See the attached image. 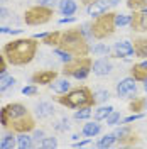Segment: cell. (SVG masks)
Instances as JSON below:
<instances>
[{"instance_id":"16","label":"cell","mask_w":147,"mask_h":149,"mask_svg":"<svg viewBox=\"0 0 147 149\" xmlns=\"http://www.w3.org/2000/svg\"><path fill=\"white\" fill-rule=\"evenodd\" d=\"M107 10H108V2H105V0H95L93 3L86 7L88 15H92V17H98L100 14L107 12Z\"/></svg>"},{"instance_id":"27","label":"cell","mask_w":147,"mask_h":149,"mask_svg":"<svg viewBox=\"0 0 147 149\" xmlns=\"http://www.w3.org/2000/svg\"><path fill=\"white\" fill-rule=\"evenodd\" d=\"M127 7L130 10H146L147 9V0H127Z\"/></svg>"},{"instance_id":"48","label":"cell","mask_w":147,"mask_h":149,"mask_svg":"<svg viewBox=\"0 0 147 149\" xmlns=\"http://www.w3.org/2000/svg\"><path fill=\"white\" fill-rule=\"evenodd\" d=\"M144 90H146V92H147V80H146V81H144Z\"/></svg>"},{"instance_id":"38","label":"cell","mask_w":147,"mask_h":149,"mask_svg":"<svg viewBox=\"0 0 147 149\" xmlns=\"http://www.w3.org/2000/svg\"><path fill=\"white\" fill-rule=\"evenodd\" d=\"M7 58H5V54L3 53H0V74H3L5 71H7Z\"/></svg>"},{"instance_id":"19","label":"cell","mask_w":147,"mask_h":149,"mask_svg":"<svg viewBox=\"0 0 147 149\" xmlns=\"http://www.w3.org/2000/svg\"><path fill=\"white\" fill-rule=\"evenodd\" d=\"M58 5H59V10H61L63 15H73L78 10V5H76L74 0H59Z\"/></svg>"},{"instance_id":"39","label":"cell","mask_w":147,"mask_h":149,"mask_svg":"<svg viewBox=\"0 0 147 149\" xmlns=\"http://www.w3.org/2000/svg\"><path fill=\"white\" fill-rule=\"evenodd\" d=\"M46 137V134H44V130H36L34 132V136H32V139H34V142L36 144H41V141Z\"/></svg>"},{"instance_id":"21","label":"cell","mask_w":147,"mask_h":149,"mask_svg":"<svg viewBox=\"0 0 147 149\" xmlns=\"http://www.w3.org/2000/svg\"><path fill=\"white\" fill-rule=\"evenodd\" d=\"M100 130H101V125L98 124V120L88 122V124L83 125V136H86V137H95L96 134H100Z\"/></svg>"},{"instance_id":"11","label":"cell","mask_w":147,"mask_h":149,"mask_svg":"<svg viewBox=\"0 0 147 149\" xmlns=\"http://www.w3.org/2000/svg\"><path fill=\"white\" fill-rule=\"evenodd\" d=\"M58 78V71L54 70H41L31 76V83L34 85H51Z\"/></svg>"},{"instance_id":"46","label":"cell","mask_w":147,"mask_h":149,"mask_svg":"<svg viewBox=\"0 0 147 149\" xmlns=\"http://www.w3.org/2000/svg\"><path fill=\"white\" fill-rule=\"evenodd\" d=\"M80 2H81V5H85V7H88V5H90V3H93L95 0H80Z\"/></svg>"},{"instance_id":"34","label":"cell","mask_w":147,"mask_h":149,"mask_svg":"<svg viewBox=\"0 0 147 149\" xmlns=\"http://www.w3.org/2000/svg\"><path fill=\"white\" fill-rule=\"evenodd\" d=\"M95 98H96V102H107L110 98V93L107 90H98V92H95Z\"/></svg>"},{"instance_id":"47","label":"cell","mask_w":147,"mask_h":149,"mask_svg":"<svg viewBox=\"0 0 147 149\" xmlns=\"http://www.w3.org/2000/svg\"><path fill=\"white\" fill-rule=\"evenodd\" d=\"M107 2H108V5L115 7V5H119V2H120V0H107Z\"/></svg>"},{"instance_id":"24","label":"cell","mask_w":147,"mask_h":149,"mask_svg":"<svg viewBox=\"0 0 147 149\" xmlns=\"http://www.w3.org/2000/svg\"><path fill=\"white\" fill-rule=\"evenodd\" d=\"M17 137H14V132H9L7 136H3L0 141V149H12L17 146Z\"/></svg>"},{"instance_id":"13","label":"cell","mask_w":147,"mask_h":149,"mask_svg":"<svg viewBox=\"0 0 147 149\" xmlns=\"http://www.w3.org/2000/svg\"><path fill=\"white\" fill-rule=\"evenodd\" d=\"M134 54V46L129 41H119L113 46V56L115 58H127Z\"/></svg>"},{"instance_id":"3","label":"cell","mask_w":147,"mask_h":149,"mask_svg":"<svg viewBox=\"0 0 147 149\" xmlns=\"http://www.w3.org/2000/svg\"><path fill=\"white\" fill-rule=\"evenodd\" d=\"M56 47L66 51L68 54H71V56H88L90 51H92L88 37L83 34V31L80 27L68 29L64 32H61L59 44Z\"/></svg>"},{"instance_id":"20","label":"cell","mask_w":147,"mask_h":149,"mask_svg":"<svg viewBox=\"0 0 147 149\" xmlns=\"http://www.w3.org/2000/svg\"><path fill=\"white\" fill-rule=\"evenodd\" d=\"M54 113V107L51 105L49 102H41L37 103L36 107V115L39 119H42V117H49V115H53Z\"/></svg>"},{"instance_id":"44","label":"cell","mask_w":147,"mask_h":149,"mask_svg":"<svg viewBox=\"0 0 147 149\" xmlns=\"http://www.w3.org/2000/svg\"><path fill=\"white\" fill-rule=\"evenodd\" d=\"M7 15H9V10L3 9V7H0V19H5Z\"/></svg>"},{"instance_id":"32","label":"cell","mask_w":147,"mask_h":149,"mask_svg":"<svg viewBox=\"0 0 147 149\" xmlns=\"http://www.w3.org/2000/svg\"><path fill=\"white\" fill-rule=\"evenodd\" d=\"M115 24H117V27H122V26H127L130 24V15H123V14H117L115 15Z\"/></svg>"},{"instance_id":"6","label":"cell","mask_w":147,"mask_h":149,"mask_svg":"<svg viewBox=\"0 0 147 149\" xmlns=\"http://www.w3.org/2000/svg\"><path fill=\"white\" fill-rule=\"evenodd\" d=\"M115 15H117V12L107 10V12L100 14L98 17H95V20L90 24V26H92V36L95 37V39H98V41L113 36V32H115V29H117Z\"/></svg>"},{"instance_id":"8","label":"cell","mask_w":147,"mask_h":149,"mask_svg":"<svg viewBox=\"0 0 147 149\" xmlns=\"http://www.w3.org/2000/svg\"><path fill=\"white\" fill-rule=\"evenodd\" d=\"M113 134H115V137H117V142H119L120 146H123V148H132V146L139 144V141H140L139 132H135L129 124H125L123 127L117 129Z\"/></svg>"},{"instance_id":"12","label":"cell","mask_w":147,"mask_h":149,"mask_svg":"<svg viewBox=\"0 0 147 149\" xmlns=\"http://www.w3.org/2000/svg\"><path fill=\"white\" fill-rule=\"evenodd\" d=\"M112 61L108 58H100V59H96L95 63H93V73L96 74V76H105V74H108L112 71Z\"/></svg>"},{"instance_id":"14","label":"cell","mask_w":147,"mask_h":149,"mask_svg":"<svg viewBox=\"0 0 147 149\" xmlns=\"http://www.w3.org/2000/svg\"><path fill=\"white\" fill-rule=\"evenodd\" d=\"M134 54L140 59H147V37H134Z\"/></svg>"},{"instance_id":"10","label":"cell","mask_w":147,"mask_h":149,"mask_svg":"<svg viewBox=\"0 0 147 149\" xmlns=\"http://www.w3.org/2000/svg\"><path fill=\"white\" fill-rule=\"evenodd\" d=\"M129 26L134 32H146L147 31V9L146 10H135L130 15Z\"/></svg>"},{"instance_id":"36","label":"cell","mask_w":147,"mask_h":149,"mask_svg":"<svg viewBox=\"0 0 147 149\" xmlns=\"http://www.w3.org/2000/svg\"><path fill=\"white\" fill-rule=\"evenodd\" d=\"M54 54L59 56V59L63 61V63H66V61H69L71 59V54H68L66 51H63V49H59V47H56L54 49Z\"/></svg>"},{"instance_id":"28","label":"cell","mask_w":147,"mask_h":149,"mask_svg":"<svg viewBox=\"0 0 147 149\" xmlns=\"http://www.w3.org/2000/svg\"><path fill=\"white\" fill-rule=\"evenodd\" d=\"M92 109H93V107H83V109H76V112H74V119H76V120L90 119V117H92Z\"/></svg>"},{"instance_id":"43","label":"cell","mask_w":147,"mask_h":149,"mask_svg":"<svg viewBox=\"0 0 147 149\" xmlns=\"http://www.w3.org/2000/svg\"><path fill=\"white\" fill-rule=\"evenodd\" d=\"M68 127H69V125H68V119H63V120H61V125H56L58 130H66Z\"/></svg>"},{"instance_id":"1","label":"cell","mask_w":147,"mask_h":149,"mask_svg":"<svg viewBox=\"0 0 147 149\" xmlns=\"http://www.w3.org/2000/svg\"><path fill=\"white\" fill-rule=\"evenodd\" d=\"M0 125L7 132L22 134L36 129V119L31 115L26 105H22L20 102H14L0 109Z\"/></svg>"},{"instance_id":"26","label":"cell","mask_w":147,"mask_h":149,"mask_svg":"<svg viewBox=\"0 0 147 149\" xmlns=\"http://www.w3.org/2000/svg\"><path fill=\"white\" fill-rule=\"evenodd\" d=\"M112 112H113V107H110V105L100 107L98 110H95V120H103V119H107Z\"/></svg>"},{"instance_id":"17","label":"cell","mask_w":147,"mask_h":149,"mask_svg":"<svg viewBox=\"0 0 147 149\" xmlns=\"http://www.w3.org/2000/svg\"><path fill=\"white\" fill-rule=\"evenodd\" d=\"M49 86H51V90H53V92L59 93V95H61V93H66L68 90H71V83L68 81V76H64L63 80H58V78H56Z\"/></svg>"},{"instance_id":"35","label":"cell","mask_w":147,"mask_h":149,"mask_svg":"<svg viewBox=\"0 0 147 149\" xmlns=\"http://www.w3.org/2000/svg\"><path fill=\"white\" fill-rule=\"evenodd\" d=\"M37 92H39V90H37V85H34V83L22 88V93L27 95V97H34V95H37Z\"/></svg>"},{"instance_id":"23","label":"cell","mask_w":147,"mask_h":149,"mask_svg":"<svg viewBox=\"0 0 147 149\" xmlns=\"http://www.w3.org/2000/svg\"><path fill=\"white\" fill-rule=\"evenodd\" d=\"M17 146L20 149H29V148H34L36 142H34V139L31 136H27V132H22V134H19V137H17Z\"/></svg>"},{"instance_id":"45","label":"cell","mask_w":147,"mask_h":149,"mask_svg":"<svg viewBox=\"0 0 147 149\" xmlns=\"http://www.w3.org/2000/svg\"><path fill=\"white\" fill-rule=\"evenodd\" d=\"M73 20H74V17H64V19H61L59 22L61 24H66V22H73Z\"/></svg>"},{"instance_id":"9","label":"cell","mask_w":147,"mask_h":149,"mask_svg":"<svg viewBox=\"0 0 147 149\" xmlns=\"http://www.w3.org/2000/svg\"><path fill=\"white\" fill-rule=\"evenodd\" d=\"M117 95L120 98H135L137 95V85H135V80L129 76V78H123L122 81L117 83Z\"/></svg>"},{"instance_id":"33","label":"cell","mask_w":147,"mask_h":149,"mask_svg":"<svg viewBox=\"0 0 147 149\" xmlns=\"http://www.w3.org/2000/svg\"><path fill=\"white\" fill-rule=\"evenodd\" d=\"M108 53H110V49L105 44H96V46L93 47V54H96V56H107Z\"/></svg>"},{"instance_id":"5","label":"cell","mask_w":147,"mask_h":149,"mask_svg":"<svg viewBox=\"0 0 147 149\" xmlns=\"http://www.w3.org/2000/svg\"><path fill=\"white\" fill-rule=\"evenodd\" d=\"M92 70H93V59L90 56H74L63 65L61 73L68 78L85 80V78L90 76Z\"/></svg>"},{"instance_id":"7","label":"cell","mask_w":147,"mask_h":149,"mask_svg":"<svg viewBox=\"0 0 147 149\" xmlns=\"http://www.w3.org/2000/svg\"><path fill=\"white\" fill-rule=\"evenodd\" d=\"M53 15H54V7H46L37 3L24 12V22L27 26H44L53 20Z\"/></svg>"},{"instance_id":"29","label":"cell","mask_w":147,"mask_h":149,"mask_svg":"<svg viewBox=\"0 0 147 149\" xmlns=\"http://www.w3.org/2000/svg\"><path fill=\"white\" fill-rule=\"evenodd\" d=\"M14 83H15V78L9 76L7 73H3L2 80H0V92H5V90H9L10 86H14Z\"/></svg>"},{"instance_id":"22","label":"cell","mask_w":147,"mask_h":149,"mask_svg":"<svg viewBox=\"0 0 147 149\" xmlns=\"http://www.w3.org/2000/svg\"><path fill=\"white\" fill-rule=\"evenodd\" d=\"M59 39H61V32L59 31H53V32H46V36L42 37V44L51 47H56L59 44Z\"/></svg>"},{"instance_id":"2","label":"cell","mask_w":147,"mask_h":149,"mask_svg":"<svg viewBox=\"0 0 147 149\" xmlns=\"http://www.w3.org/2000/svg\"><path fill=\"white\" fill-rule=\"evenodd\" d=\"M37 49H39V42L36 37H20L7 42L2 53L5 54L7 61L12 66H26L36 58Z\"/></svg>"},{"instance_id":"40","label":"cell","mask_w":147,"mask_h":149,"mask_svg":"<svg viewBox=\"0 0 147 149\" xmlns=\"http://www.w3.org/2000/svg\"><path fill=\"white\" fill-rule=\"evenodd\" d=\"M22 29H10V27H0V34H20Z\"/></svg>"},{"instance_id":"49","label":"cell","mask_w":147,"mask_h":149,"mask_svg":"<svg viewBox=\"0 0 147 149\" xmlns=\"http://www.w3.org/2000/svg\"><path fill=\"white\" fill-rule=\"evenodd\" d=\"M0 2H3V0H0Z\"/></svg>"},{"instance_id":"30","label":"cell","mask_w":147,"mask_h":149,"mask_svg":"<svg viewBox=\"0 0 147 149\" xmlns=\"http://www.w3.org/2000/svg\"><path fill=\"white\" fill-rule=\"evenodd\" d=\"M42 149H53V148H58V139L56 137H44L39 144Z\"/></svg>"},{"instance_id":"4","label":"cell","mask_w":147,"mask_h":149,"mask_svg":"<svg viewBox=\"0 0 147 149\" xmlns=\"http://www.w3.org/2000/svg\"><path fill=\"white\" fill-rule=\"evenodd\" d=\"M54 100L66 109H83V107H95L96 105L95 93L92 92V88H88L85 85L71 88L66 93H61Z\"/></svg>"},{"instance_id":"42","label":"cell","mask_w":147,"mask_h":149,"mask_svg":"<svg viewBox=\"0 0 147 149\" xmlns=\"http://www.w3.org/2000/svg\"><path fill=\"white\" fill-rule=\"evenodd\" d=\"M92 141L90 139H85V141H78V142H74L73 144V148H85V146H88Z\"/></svg>"},{"instance_id":"18","label":"cell","mask_w":147,"mask_h":149,"mask_svg":"<svg viewBox=\"0 0 147 149\" xmlns=\"http://www.w3.org/2000/svg\"><path fill=\"white\" fill-rule=\"evenodd\" d=\"M147 107V97H135L132 98V102L129 103V110L132 113H139V112H144Z\"/></svg>"},{"instance_id":"31","label":"cell","mask_w":147,"mask_h":149,"mask_svg":"<svg viewBox=\"0 0 147 149\" xmlns=\"http://www.w3.org/2000/svg\"><path fill=\"white\" fill-rule=\"evenodd\" d=\"M105 120H107V124H108V125H115V124H119V122H122V117H120V112H112L110 115H108V117H107V119H105Z\"/></svg>"},{"instance_id":"41","label":"cell","mask_w":147,"mask_h":149,"mask_svg":"<svg viewBox=\"0 0 147 149\" xmlns=\"http://www.w3.org/2000/svg\"><path fill=\"white\" fill-rule=\"evenodd\" d=\"M41 5H46V7H54L58 3V0H37Z\"/></svg>"},{"instance_id":"15","label":"cell","mask_w":147,"mask_h":149,"mask_svg":"<svg viewBox=\"0 0 147 149\" xmlns=\"http://www.w3.org/2000/svg\"><path fill=\"white\" fill-rule=\"evenodd\" d=\"M130 76L135 81H146L147 80V61L144 63H135L130 68Z\"/></svg>"},{"instance_id":"37","label":"cell","mask_w":147,"mask_h":149,"mask_svg":"<svg viewBox=\"0 0 147 149\" xmlns=\"http://www.w3.org/2000/svg\"><path fill=\"white\" fill-rule=\"evenodd\" d=\"M142 117H144V113L139 112V113H132V115H129V117L122 119V122H123V124H130V122H135V120H139V119H142Z\"/></svg>"},{"instance_id":"25","label":"cell","mask_w":147,"mask_h":149,"mask_svg":"<svg viewBox=\"0 0 147 149\" xmlns=\"http://www.w3.org/2000/svg\"><path fill=\"white\" fill-rule=\"evenodd\" d=\"M115 142H117V137H115V134L112 132V134H105V136L98 141L96 146H98V148H112Z\"/></svg>"},{"instance_id":"50","label":"cell","mask_w":147,"mask_h":149,"mask_svg":"<svg viewBox=\"0 0 147 149\" xmlns=\"http://www.w3.org/2000/svg\"><path fill=\"white\" fill-rule=\"evenodd\" d=\"M0 127H2V125H0Z\"/></svg>"}]
</instances>
